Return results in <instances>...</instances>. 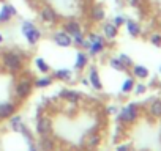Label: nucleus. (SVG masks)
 <instances>
[{
    "label": "nucleus",
    "mask_w": 161,
    "mask_h": 151,
    "mask_svg": "<svg viewBox=\"0 0 161 151\" xmlns=\"http://www.w3.org/2000/svg\"><path fill=\"white\" fill-rule=\"evenodd\" d=\"M62 30H65L71 39H73V46L84 49L86 44V33L82 29V24H80L77 19H66L62 22Z\"/></svg>",
    "instance_id": "1"
},
{
    "label": "nucleus",
    "mask_w": 161,
    "mask_h": 151,
    "mask_svg": "<svg viewBox=\"0 0 161 151\" xmlns=\"http://www.w3.org/2000/svg\"><path fill=\"white\" fill-rule=\"evenodd\" d=\"M2 68L7 72L16 76L24 68V57L19 52H16V50H8V52H5L2 55Z\"/></svg>",
    "instance_id": "2"
},
{
    "label": "nucleus",
    "mask_w": 161,
    "mask_h": 151,
    "mask_svg": "<svg viewBox=\"0 0 161 151\" xmlns=\"http://www.w3.org/2000/svg\"><path fill=\"white\" fill-rule=\"evenodd\" d=\"M84 49L89 50V57H97V55L103 54V50L106 49V38H104L101 33L89 32V33L86 35Z\"/></svg>",
    "instance_id": "3"
},
{
    "label": "nucleus",
    "mask_w": 161,
    "mask_h": 151,
    "mask_svg": "<svg viewBox=\"0 0 161 151\" xmlns=\"http://www.w3.org/2000/svg\"><path fill=\"white\" fill-rule=\"evenodd\" d=\"M35 85H33V79L30 76H24L21 77L16 85H14V96H16V102H22L27 98H30V95L33 93Z\"/></svg>",
    "instance_id": "4"
},
{
    "label": "nucleus",
    "mask_w": 161,
    "mask_h": 151,
    "mask_svg": "<svg viewBox=\"0 0 161 151\" xmlns=\"http://www.w3.org/2000/svg\"><path fill=\"white\" fill-rule=\"evenodd\" d=\"M38 19L41 24H44L46 27H54L60 22V16L55 11V8L49 3H43L38 8Z\"/></svg>",
    "instance_id": "5"
},
{
    "label": "nucleus",
    "mask_w": 161,
    "mask_h": 151,
    "mask_svg": "<svg viewBox=\"0 0 161 151\" xmlns=\"http://www.w3.org/2000/svg\"><path fill=\"white\" fill-rule=\"evenodd\" d=\"M21 33L25 38L29 46H36L41 39V30L38 29V25L32 21H22L21 24Z\"/></svg>",
    "instance_id": "6"
},
{
    "label": "nucleus",
    "mask_w": 161,
    "mask_h": 151,
    "mask_svg": "<svg viewBox=\"0 0 161 151\" xmlns=\"http://www.w3.org/2000/svg\"><path fill=\"white\" fill-rule=\"evenodd\" d=\"M52 131H54V123H52V118H49V117H46V115H40V117H36L35 132H36L40 137H47V135H52Z\"/></svg>",
    "instance_id": "7"
},
{
    "label": "nucleus",
    "mask_w": 161,
    "mask_h": 151,
    "mask_svg": "<svg viewBox=\"0 0 161 151\" xmlns=\"http://www.w3.org/2000/svg\"><path fill=\"white\" fill-rule=\"evenodd\" d=\"M137 106L136 104H126L120 112H119V121L120 123H123V124H131V123H134L136 121V118H137Z\"/></svg>",
    "instance_id": "8"
},
{
    "label": "nucleus",
    "mask_w": 161,
    "mask_h": 151,
    "mask_svg": "<svg viewBox=\"0 0 161 151\" xmlns=\"http://www.w3.org/2000/svg\"><path fill=\"white\" fill-rule=\"evenodd\" d=\"M19 110V102L16 101H7V102H0V121H5Z\"/></svg>",
    "instance_id": "9"
},
{
    "label": "nucleus",
    "mask_w": 161,
    "mask_h": 151,
    "mask_svg": "<svg viewBox=\"0 0 161 151\" xmlns=\"http://www.w3.org/2000/svg\"><path fill=\"white\" fill-rule=\"evenodd\" d=\"M89 19L93 24H101L103 21H106V8L101 3H93L89 8Z\"/></svg>",
    "instance_id": "10"
},
{
    "label": "nucleus",
    "mask_w": 161,
    "mask_h": 151,
    "mask_svg": "<svg viewBox=\"0 0 161 151\" xmlns=\"http://www.w3.org/2000/svg\"><path fill=\"white\" fill-rule=\"evenodd\" d=\"M100 143H101V135H100V132L97 129H92V131H89L86 134V137H84V148L86 149L93 151V149L98 148Z\"/></svg>",
    "instance_id": "11"
},
{
    "label": "nucleus",
    "mask_w": 161,
    "mask_h": 151,
    "mask_svg": "<svg viewBox=\"0 0 161 151\" xmlns=\"http://www.w3.org/2000/svg\"><path fill=\"white\" fill-rule=\"evenodd\" d=\"M18 16V10L11 3H3L0 7V24H8L13 18Z\"/></svg>",
    "instance_id": "12"
},
{
    "label": "nucleus",
    "mask_w": 161,
    "mask_h": 151,
    "mask_svg": "<svg viewBox=\"0 0 161 151\" xmlns=\"http://www.w3.org/2000/svg\"><path fill=\"white\" fill-rule=\"evenodd\" d=\"M52 41L58 46V47H71L73 46V39H71V36L65 32V30H57V32H54V35H52Z\"/></svg>",
    "instance_id": "13"
},
{
    "label": "nucleus",
    "mask_w": 161,
    "mask_h": 151,
    "mask_svg": "<svg viewBox=\"0 0 161 151\" xmlns=\"http://www.w3.org/2000/svg\"><path fill=\"white\" fill-rule=\"evenodd\" d=\"M87 79H89V84L93 90L100 91L103 90V82H101V77H100V74H98V69L95 65L89 66V76H87Z\"/></svg>",
    "instance_id": "14"
},
{
    "label": "nucleus",
    "mask_w": 161,
    "mask_h": 151,
    "mask_svg": "<svg viewBox=\"0 0 161 151\" xmlns=\"http://www.w3.org/2000/svg\"><path fill=\"white\" fill-rule=\"evenodd\" d=\"M101 32H103V36L106 38V41H114L119 35V29L112 24V21L111 22L103 21L101 22Z\"/></svg>",
    "instance_id": "15"
},
{
    "label": "nucleus",
    "mask_w": 161,
    "mask_h": 151,
    "mask_svg": "<svg viewBox=\"0 0 161 151\" xmlns=\"http://www.w3.org/2000/svg\"><path fill=\"white\" fill-rule=\"evenodd\" d=\"M89 66V54H86L84 50H77L76 52V58H74V65L73 68L76 71H82Z\"/></svg>",
    "instance_id": "16"
},
{
    "label": "nucleus",
    "mask_w": 161,
    "mask_h": 151,
    "mask_svg": "<svg viewBox=\"0 0 161 151\" xmlns=\"http://www.w3.org/2000/svg\"><path fill=\"white\" fill-rule=\"evenodd\" d=\"M58 96H60L63 101L69 102V104H76V102L80 99V93H77L76 90H68V88L62 90V91L58 93Z\"/></svg>",
    "instance_id": "17"
},
{
    "label": "nucleus",
    "mask_w": 161,
    "mask_h": 151,
    "mask_svg": "<svg viewBox=\"0 0 161 151\" xmlns=\"http://www.w3.org/2000/svg\"><path fill=\"white\" fill-rule=\"evenodd\" d=\"M52 77L57 81H62V82H73V71L68 68H60V69L54 71Z\"/></svg>",
    "instance_id": "18"
},
{
    "label": "nucleus",
    "mask_w": 161,
    "mask_h": 151,
    "mask_svg": "<svg viewBox=\"0 0 161 151\" xmlns=\"http://www.w3.org/2000/svg\"><path fill=\"white\" fill-rule=\"evenodd\" d=\"M125 27H126V32L130 36L133 38H137L141 35V25L136 22V21H131V19H126L125 21Z\"/></svg>",
    "instance_id": "19"
},
{
    "label": "nucleus",
    "mask_w": 161,
    "mask_h": 151,
    "mask_svg": "<svg viewBox=\"0 0 161 151\" xmlns=\"http://www.w3.org/2000/svg\"><path fill=\"white\" fill-rule=\"evenodd\" d=\"M40 151H54L55 149V142L51 135L47 137H40Z\"/></svg>",
    "instance_id": "20"
},
{
    "label": "nucleus",
    "mask_w": 161,
    "mask_h": 151,
    "mask_svg": "<svg viewBox=\"0 0 161 151\" xmlns=\"http://www.w3.org/2000/svg\"><path fill=\"white\" fill-rule=\"evenodd\" d=\"M33 63H35V68H36L38 72H41V74H49L51 66H49V63H47L43 57H35Z\"/></svg>",
    "instance_id": "21"
},
{
    "label": "nucleus",
    "mask_w": 161,
    "mask_h": 151,
    "mask_svg": "<svg viewBox=\"0 0 161 151\" xmlns=\"http://www.w3.org/2000/svg\"><path fill=\"white\" fill-rule=\"evenodd\" d=\"M52 82H54L52 76H41L36 81H33V85H35V88H47L52 85Z\"/></svg>",
    "instance_id": "22"
},
{
    "label": "nucleus",
    "mask_w": 161,
    "mask_h": 151,
    "mask_svg": "<svg viewBox=\"0 0 161 151\" xmlns=\"http://www.w3.org/2000/svg\"><path fill=\"white\" fill-rule=\"evenodd\" d=\"M8 121H10V128L14 131V132H18L19 134V131H21V128H22V117L19 115V113H14L13 117H10L8 118Z\"/></svg>",
    "instance_id": "23"
},
{
    "label": "nucleus",
    "mask_w": 161,
    "mask_h": 151,
    "mask_svg": "<svg viewBox=\"0 0 161 151\" xmlns=\"http://www.w3.org/2000/svg\"><path fill=\"white\" fill-rule=\"evenodd\" d=\"M133 68V76L137 79H145L147 76H148V69L145 66H141V65H134L131 66Z\"/></svg>",
    "instance_id": "24"
},
{
    "label": "nucleus",
    "mask_w": 161,
    "mask_h": 151,
    "mask_svg": "<svg viewBox=\"0 0 161 151\" xmlns=\"http://www.w3.org/2000/svg\"><path fill=\"white\" fill-rule=\"evenodd\" d=\"M134 79H131V77H128V79H125L123 81V84H122V93L123 95H128V93H131L133 90H134Z\"/></svg>",
    "instance_id": "25"
},
{
    "label": "nucleus",
    "mask_w": 161,
    "mask_h": 151,
    "mask_svg": "<svg viewBox=\"0 0 161 151\" xmlns=\"http://www.w3.org/2000/svg\"><path fill=\"white\" fill-rule=\"evenodd\" d=\"M150 113H152L153 117H156V118L161 117V101H159V99H156V101L152 102V106H150Z\"/></svg>",
    "instance_id": "26"
},
{
    "label": "nucleus",
    "mask_w": 161,
    "mask_h": 151,
    "mask_svg": "<svg viewBox=\"0 0 161 151\" xmlns=\"http://www.w3.org/2000/svg\"><path fill=\"white\" fill-rule=\"evenodd\" d=\"M109 66H111L112 69H115V71H125V69H126L125 65L119 60V57H117V58H111V60H109Z\"/></svg>",
    "instance_id": "27"
},
{
    "label": "nucleus",
    "mask_w": 161,
    "mask_h": 151,
    "mask_svg": "<svg viewBox=\"0 0 161 151\" xmlns=\"http://www.w3.org/2000/svg\"><path fill=\"white\" fill-rule=\"evenodd\" d=\"M119 60L125 65V68H131V66H133V60H131L126 54H120V55H119Z\"/></svg>",
    "instance_id": "28"
},
{
    "label": "nucleus",
    "mask_w": 161,
    "mask_h": 151,
    "mask_svg": "<svg viewBox=\"0 0 161 151\" xmlns=\"http://www.w3.org/2000/svg\"><path fill=\"white\" fill-rule=\"evenodd\" d=\"M125 21H126V19H125L123 16H120V14H119V16H115V18L112 19V24H114L117 29H120L122 25H125Z\"/></svg>",
    "instance_id": "29"
},
{
    "label": "nucleus",
    "mask_w": 161,
    "mask_h": 151,
    "mask_svg": "<svg viewBox=\"0 0 161 151\" xmlns=\"http://www.w3.org/2000/svg\"><path fill=\"white\" fill-rule=\"evenodd\" d=\"M150 43L153 46H159L161 44V35H152L150 36Z\"/></svg>",
    "instance_id": "30"
},
{
    "label": "nucleus",
    "mask_w": 161,
    "mask_h": 151,
    "mask_svg": "<svg viewBox=\"0 0 161 151\" xmlns=\"http://www.w3.org/2000/svg\"><path fill=\"white\" fill-rule=\"evenodd\" d=\"M145 85H142V84H139V85H134V93L136 95H142V93H145Z\"/></svg>",
    "instance_id": "31"
},
{
    "label": "nucleus",
    "mask_w": 161,
    "mask_h": 151,
    "mask_svg": "<svg viewBox=\"0 0 161 151\" xmlns=\"http://www.w3.org/2000/svg\"><path fill=\"white\" fill-rule=\"evenodd\" d=\"M141 2H142V0H126V3H128L130 7H134V8H137V7L141 5Z\"/></svg>",
    "instance_id": "32"
},
{
    "label": "nucleus",
    "mask_w": 161,
    "mask_h": 151,
    "mask_svg": "<svg viewBox=\"0 0 161 151\" xmlns=\"http://www.w3.org/2000/svg\"><path fill=\"white\" fill-rule=\"evenodd\" d=\"M29 145V151H40V148H38V145L35 143V142H32V143H27Z\"/></svg>",
    "instance_id": "33"
},
{
    "label": "nucleus",
    "mask_w": 161,
    "mask_h": 151,
    "mask_svg": "<svg viewBox=\"0 0 161 151\" xmlns=\"http://www.w3.org/2000/svg\"><path fill=\"white\" fill-rule=\"evenodd\" d=\"M106 113H108V115H114V113H117V109L111 106V107H108V110H106Z\"/></svg>",
    "instance_id": "34"
},
{
    "label": "nucleus",
    "mask_w": 161,
    "mask_h": 151,
    "mask_svg": "<svg viewBox=\"0 0 161 151\" xmlns=\"http://www.w3.org/2000/svg\"><path fill=\"white\" fill-rule=\"evenodd\" d=\"M117 151H130V146L128 145H119L117 146Z\"/></svg>",
    "instance_id": "35"
},
{
    "label": "nucleus",
    "mask_w": 161,
    "mask_h": 151,
    "mask_svg": "<svg viewBox=\"0 0 161 151\" xmlns=\"http://www.w3.org/2000/svg\"><path fill=\"white\" fill-rule=\"evenodd\" d=\"M80 84H82V85H86V87H87V85H90V84H89V79H87V77H84L82 81H80Z\"/></svg>",
    "instance_id": "36"
},
{
    "label": "nucleus",
    "mask_w": 161,
    "mask_h": 151,
    "mask_svg": "<svg viewBox=\"0 0 161 151\" xmlns=\"http://www.w3.org/2000/svg\"><path fill=\"white\" fill-rule=\"evenodd\" d=\"M3 41H5V36H3V33H2V32H0V44H2Z\"/></svg>",
    "instance_id": "37"
},
{
    "label": "nucleus",
    "mask_w": 161,
    "mask_h": 151,
    "mask_svg": "<svg viewBox=\"0 0 161 151\" xmlns=\"http://www.w3.org/2000/svg\"><path fill=\"white\" fill-rule=\"evenodd\" d=\"M159 72H161V66H159Z\"/></svg>",
    "instance_id": "38"
},
{
    "label": "nucleus",
    "mask_w": 161,
    "mask_h": 151,
    "mask_svg": "<svg viewBox=\"0 0 161 151\" xmlns=\"http://www.w3.org/2000/svg\"><path fill=\"white\" fill-rule=\"evenodd\" d=\"M0 2H3V0H0Z\"/></svg>",
    "instance_id": "39"
}]
</instances>
